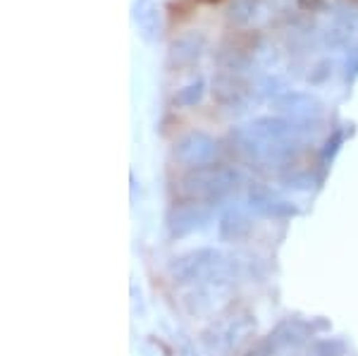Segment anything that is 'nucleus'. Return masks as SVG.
<instances>
[{"mask_svg":"<svg viewBox=\"0 0 358 356\" xmlns=\"http://www.w3.org/2000/svg\"><path fill=\"white\" fill-rule=\"evenodd\" d=\"M203 3H215V0H203Z\"/></svg>","mask_w":358,"mask_h":356,"instance_id":"f8f14e48","label":"nucleus"},{"mask_svg":"<svg viewBox=\"0 0 358 356\" xmlns=\"http://www.w3.org/2000/svg\"><path fill=\"white\" fill-rule=\"evenodd\" d=\"M210 218V211H208V204L203 201H192V204L177 206L170 215V229L175 237H184V234L199 229L203 222Z\"/></svg>","mask_w":358,"mask_h":356,"instance_id":"7ed1b4c3","label":"nucleus"},{"mask_svg":"<svg viewBox=\"0 0 358 356\" xmlns=\"http://www.w3.org/2000/svg\"><path fill=\"white\" fill-rule=\"evenodd\" d=\"M213 148H215V143H213L210 136L196 131V134L184 136V139L177 143L175 158H179L182 163H189V165H194V168H199V165H203L206 160L213 156Z\"/></svg>","mask_w":358,"mask_h":356,"instance_id":"20e7f679","label":"nucleus"},{"mask_svg":"<svg viewBox=\"0 0 358 356\" xmlns=\"http://www.w3.org/2000/svg\"><path fill=\"white\" fill-rule=\"evenodd\" d=\"M251 232V222L239 208H227L220 218V237L222 239H241Z\"/></svg>","mask_w":358,"mask_h":356,"instance_id":"0eeeda50","label":"nucleus"},{"mask_svg":"<svg viewBox=\"0 0 358 356\" xmlns=\"http://www.w3.org/2000/svg\"><path fill=\"white\" fill-rule=\"evenodd\" d=\"M251 206L258 211V213L273 215V218H285V215H294V213H296L292 204H287V201H280L277 197H273L270 192H265V189H256V192H251Z\"/></svg>","mask_w":358,"mask_h":356,"instance_id":"423d86ee","label":"nucleus"},{"mask_svg":"<svg viewBox=\"0 0 358 356\" xmlns=\"http://www.w3.org/2000/svg\"><path fill=\"white\" fill-rule=\"evenodd\" d=\"M280 108H285V111L294 115H310L317 113V101L306 94H287L285 99H280Z\"/></svg>","mask_w":358,"mask_h":356,"instance_id":"1a4fd4ad","label":"nucleus"},{"mask_svg":"<svg viewBox=\"0 0 358 356\" xmlns=\"http://www.w3.org/2000/svg\"><path fill=\"white\" fill-rule=\"evenodd\" d=\"M256 5H258V0H234V3L229 5V17H232L234 22L251 20L253 13H256Z\"/></svg>","mask_w":358,"mask_h":356,"instance_id":"9d476101","label":"nucleus"},{"mask_svg":"<svg viewBox=\"0 0 358 356\" xmlns=\"http://www.w3.org/2000/svg\"><path fill=\"white\" fill-rule=\"evenodd\" d=\"M134 22L141 29V36L146 41H155L160 36V17L158 5L153 0H136L134 3Z\"/></svg>","mask_w":358,"mask_h":356,"instance_id":"39448f33","label":"nucleus"},{"mask_svg":"<svg viewBox=\"0 0 358 356\" xmlns=\"http://www.w3.org/2000/svg\"><path fill=\"white\" fill-rule=\"evenodd\" d=\"M236 180H239V175L232 168H224V165H199V168L189 170V175L184 177V189L194 199L210 204V201L222 199L234 187Z\"/></svg>","mask_w":358,"mask_h":356,"instance_id":"f257e3e1","label":"nucleus"},{"mask_svg":"<svg viewBox=\"0 0 358 356\" xmlns=\"http://www.w3.org/2000/svg\"><path fill=\"white\" fill-rule=\"evenodd\" d=\"M201 45H203V38L196 36H184L179 41L172 43L170 48V62H177V65H189L194 62L201 53Z\"/></svg>","mask_w":358,"mask_h":356,"instance_id":"6e6552de","label":"nucleus"},{"mask_svg":"<svg viewBox=\"0 0 358 356\" xmlns=\"http://www.w3.org/2000/svg\"><path fill=\"white\" fill-rule=\"evenodd\" d=\"M220 263V254H215L213 249H199L194 254L182 256L177 263H172L170 273L175 278V283L184 285V283H196L203 275H208L213 268Z\"/></svg>","mask_w":358,"mask_h":356,"instance_id":"f03ea898","label":"nucleus"},{"mask_svg":"<svg viewBox=\"0 0 358 356\" xmlns=\"http://www.w3.org/2000/svg\"><path fill=\"white\" fill-rule=\"evenodd\" d=\"M201 96H203V82H196V84L179 91L175 96V103L177 106H194V103L201 101Z\"/></svg>","mask_w":358,"mask_h":356,"instance_id":"9b49d317","label":"nucleus"}]
</instances>
